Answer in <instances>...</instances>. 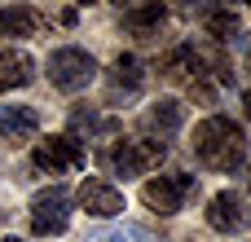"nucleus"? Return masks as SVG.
Returning <instances> with one entry per match:
<instances>
[{
  "label": "nucleus",
  "mask_w": 251,
  "mask_h": 242,
  "mask_svg": "<svg viewBox=\"0 0 251 242\" xmlns=\"http://www.w3.org/2000/svg\"><path fill=\"white\" fill-rule=\"evenodd\" d=\"M190 145H194L199 163L212 168V172H238L247 163V132H243V123H234L225 115L203 119L194 128V141Z\"/></svg>",
  "instance_id": "obj_1"
},
{
  "label": "nucleus",
  "mask_w": 251,
  "mask_h": 242,
  "mask_svg": "<svg viewBox=\"0 0 251 242\" xmlns=\"http://www.w3.org/2000/svg\"><path fill=\"white\" fill-rule=\"evenodd\" d=\"M163 145H154V141H146V137H124V141H115L110 150H101V163L115 172V176H146L150 168H159L163 163Z\"/></svg>",
  "instance_id": "obj_2"
},
{
  "label": "nucleus",
  "mask_w": 251,
  "mask_h": 242,
  "mask_svg": "<svg viewBox=\"0 0 251 242\" xmlns=\"http://www.w3.org/2000/svg\"><path fill=\"white\" fill-rule=\"evenodd\" d=\"M44 75H49V84H53L57 93H79V88L93 84L97 62H93V53H84V48H53Z\"/></svg>",
  "instance_id": "obj_3"
},
{
  "label": "nucleus",
  "mask_w": 251,
  "mask_h": 242,
  "mask_svg": "<svg viewBox=\"0 0 251 242\" xmlns=\"http://www.w3.org/2000/svg\"><path fill=\"white\" fill-rule=\"evenodd\" d=\"M194 190H199V176L176 172V176H150V181L141 185V198H146L150 212H159V216H176V212L185 207V194H194Z\"/></svg>",
  "instance_id": "obj_4"
},
{
  "label": "nucleus",
  "mask_w": 251,
  "mask_h": 242,
  "mask_svg": "<svg viewBox=\"0 0 251 242\" xmlns=\"http://www.w3.org/2000/svg\"><path fill=\"white\" fill-rule=\"evenodd\" d=\"M88 163V154H84V145H79V137H71V132H62V137H44V141H35V168L40 172H79Z\"/></svg>",
  "instance_id": "obj_5"
},
{
  "label": "nucleus",
  "mask_w": 251,
  "mask_h": 242,
  "mask_svg": "<svg viewBox=\"0 0 251 242\" xmlns=\"http://www.w3.org/2000/svg\"><path fill=\"white\" fill-rule=\"evenodd\" d=\"M66 225H71V194L66 190L53 185L31 198V234L53 238V234H66Z\"/></svg>",
  "instance_id": "obj_6"
},
{
  "label": "nucleus",
  "mask_w": 251,
  "mask_h": 242,
  "mask_svg": "<svg viewBox=\"0 0 251 242\" xmlns=\"http://www.w3.org/2000/svg\"><path fill=\"white\" fill-rule=\"evenodd\" d=\"M181 123H185V106L172 101V97L154 101V106L141 115V132H146V141H154V145H163V150H168V141L181 132Z\"/></svg>",
  "instance_id": "obj_7"
},
{
  "label": "nucleus",
  "mask_w": 251,
  "mask_h": 242,
  "mask_svg": "<svg viewBox=\"0 0 251 242\" xmlns=\"http://www.w3.org/2000/svg\"><path fill=\"white\" fill-rule=\"evenodd\" d=\"M75 198H79V207H84L88 216H97V220H115V216L124 212V194H119L110 181H101V176H84Z\"/></svg>",
  "instance_id": "obj_8"
},
{
  "label": "nucleus",
  "mask_w": 251,
  "mask_h": 242,
  "mask_svg": "<svg viewBox=\"0 0 251 242\" xmlns=\"http://www.w3.org/2000/svg\"><path fill=\"white\" fill-rule=\"evenodd\" d=\"M207 225H212L216 234H243L251 225V212H247V203H243L234 190H221V194H212V203H207Z\"/></svg>",
  "instance_id": "obj_9"
},
{
  "label": "nucleus",
  "mask_w": 251,
  "mask_h": 242,
  "mask_svg": "<svg viewBox=\"0 0 251 242\" xmlns=\"http://www.w3.org/2000/svg\"><path fill=\"white\" fill-rule=\"evenodd\" d=\"M106 84H110V97H137L141 84H146V71H141V62L132 53H119L110 75H106Z\"/></svg>",
  "instance_id": "obj_10"
},
{
  "label": "nucleus",
  "mask_w": 251,
  "mask_h": 242,
  "mask_svg": "<svg viewBox=\"0 0 251 242\" xmlns=\"http://www.w3.org/2000/svg\"><path fill=\"white\" fill-rule=\"evenodd\" d=\"M31 79H35V62H31V53H22V48H4V53H0V93L26 88Z\"/></svg>",
  "instance_id": "obj_11"
},
{
  "label": "nucleus",
  "mask_w": 251,
  "mask_h": 242,
  "mask_svg": "<svg viewBox=\"0 0 251 242\" xmlns=\"http://www.w3.org/2000/svg\"><path fill=\"white\" fill-rule=\"evenodd\" d=\"M40 132V115L31 106H0V137L4 141H31Z\"/></svg>",
  "instance_id": "obj_12"
},
{
  "label": "nucleus",
  "mask_w": 251,
  "mask_h": 242,
  "mask_svg": "<svg viewBox=\"0 0 251 242\" xmlns=\"http://www.w3.org/2000/svg\"><path fill=\"white\" fill-rule=\"evenodd\" d=\"M163 18H168L163 4H141V9H128V13H124V26H128L137 40H150V35L163 26Z\"/></svg>",
  "instance_id": "obj_13"
},
{
  "label": "nucleus",
  "mask_w": 251,
  "mask_h": 242,
  "mask_svg": "<svg viewBox=\"0 0 251 242\" xmlns=\"http://www.w3.org/2000/svg\"><path fill=\"white\" fill-rule=\"evenodd\" d=\"M35 9H26V4H13V9H0V31L4 35H31L35 31Z\"/></svg>",
  "instance_id": "obj_14"
},
{
  "label": "nucleus",
  "mask_w": 251,
  "mask_h": 242,
  "mask_svg": "<svg viewBox=\"0 0 251 242\" xmlns=\"http://www.w3.org/2000/svg\"><path fill=\"white\" fill-rule=\"evenodd\" d=\"M207 31H212L216 40H229V35L238 31V13H234V9H216V13L207 18Z\"/></svg>",
  "instance_id": "obj_15"
},
{
  "label": "nucleus",
  "mask_w": 251,
  "mask_h": 242,
  "mask_svg": "<svg viewBox=\"0 0 251 242\" xmlns=\"http://www.w3.org/2000/svg\"><path fill=\"white\" fill-rule=\"evenodd\" d=\"M243 110H247V119H251V93H247V97H243Z\"/></svg>",
  "instance_id": "obj_16"
},
{
  "label": "nucleus",
  "mask_w": 251,
  "mask_h": 242,
  "mask_svg": "<svg viewBox=\"0 0 251 242\" xmlns=\"http://www.w3.org/2000/svg\"><path fill=\"white\" fill-rule=\"evenodd\" d=\"M4 242H22V238H4Z\"/></svg>",
  "instance_id": "obj_17"
}]
</instances>
